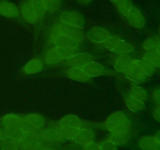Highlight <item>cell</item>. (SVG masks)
<instances>
[{
  "mask_svg": "<svg viewBox=\"0 0 160 150\" xmlns=\"http://www.w3.org/2000/svg\"><path fill=\"white\" fill-rule=\"evenodd\" d=\"M133 49H134V47L131 44L120 40L116 45L113 52H115L118 55H129L130 53L132 52Z\"/></svg>",
  "mask_w": 160,
  "mask_h": 150,
  "instance_id": "cell-26",
  "label": "cell"
},
{
  "mask_svg": "<svg viewBox=\"0 0 160 150\" xmlns=\"http://www.w3.org/2000/svg\"><path fill=\"white\" fill-rule=\"evenodd\" d=\"M128 95H131L133 98L139 100L143 102H146L148 99V94L147 91L143 87L140 85H134L130 89Z\"/></svg>",
  "mask_w": 160,
  "mask_h": 150,
  "instance_id": "cell-21",
  "label": "cell"
},
{
  "mask_svg": "<svg viewBox=\"0 0 160 150\" xmlns=\"http://www.w3.org/2000/svg\"><path fill=\"white\" fill-rule=\"evenodd\" d=\"M158 37L160 38V25L159 26V28H158Z\"/></svg>",
  "mask_w": 160,
  "mask_h": 150,
  "instance_id": "cell-44",
  "label": "cell"
},
{
  "mask_svg": "<svg viewBox=\"0 0 160 150\" xmlns=\"http://www.w3.org/2000/svg\"><path fill=\"white\" fill-rule=\"evenodd\" d=\"M44 64L40 59H32L28 61L23 68V72L26 75L36 74L42 70Z\"/></svg>",
  "mask_w": 160,
  "mask_h": 150,
  "instance_id": "cell-15",
  "label": "cell"
},
{
  "mask_svg": "<svg viewBox=\"0 0 160 150\" xmlns=\"http://www.w3.org/2000/svg\"><path fill=\"white\" fill-rule=\"evenodd\" d=\"M115 4L119 12L124 17H127L128 12L134 6L131 0H117Z\"/></svg>",
  "mask_w": 160,
  "mask_h": 150,
  "instance_id": "cell-29",
  "label": "cell"
},
{
  "mask_svg": "<svg viewBox=\"0 0 160 150\" xmlns=\"http://www.w3.org/2000/svg\"><path fill=\"white\" fill-rule=\"evenodd\" d=\"M23 120V117L17 114L9 113L0 118V125L3 128H18Z\"/></svg>",
  "mask_w": 160,
  "mask_h": 150,
  "instance_id": "cell-12",
  "label": "cell"
},
{
  "mask_svg": "<svg viewBox=\"0 0 160 150\" xmlns=\"http://www.w3.org/2000/svg\"><path fill=\"white\" fill-rule=\"evenodd\" d=\"M83 149L84 150H101V147H100L99 144L96 143L95 142H91L88 144L83 146Z\"/></svg>",
  "mask_w": 160,
  "mask_h": 150,
  "instance_id": "cell-39",
  "label": "cell"
},
{
  "mask_svg": "<svg viewBox=\"0 0 160 150\" xmlns=\"http://www.w3.org/2000/svg\"><path fill=\"white\" fill-rule=\"evenodd\" d=\"M152 118L158 123H160V105H156L152 111Z\"/></svg>",
  "mask_w": 160,
  "mask_h": 150,
  "instance_id": "cell-38",
  "label": "cell"
},
{
  "mask_svg": "<svg viewBox=\"0 0 160 150\" xmlns=\"http://www.w3.org/2000/svg\"><path fill=\"white\" fill-rule=\"evenodd\" d=\"M20 9L15 4L7 1L0 2V15L6 18H15L20 14Z\"/></svg>",
  "mask_w": 160,
  "mask_h": 150,
  "instance_id": "cell-13",
  "label": "cell"
},
{
  "mask_svg": "<svg viewBox=\"0 0 160 150\" xmlns=\"http://www.w3.org/2000/svg\"><path fill=\"white\" fill-rule=\"evenodd\" d=\"M134 61L138 64L139 67L142 68V70H143L144 73L147 75V76L149 78V77H152L156 72V69L154 66L152 65L150 62H148V61H146L144 59H134Z\"/></svg>",
  "mask_w": 160,
  "mask_h": 150,
  "instance_id": "cell-28",
  "label": "cell"
},
{
  "mask_svg": "<svg viewBox=\"0 0 160 150\" xmlns=\"http://www.w3.org/2000/svg\"><path fill=\"white\" fill-rule=\"evenodd\" d=\"M132 59L128 55H118L113 62L114 69L118 73H124Z\"/></svg>",
  "mask_w": 160,
  "mask_h": 150,
  "instance_id": "cell-19",
  "label": "cell"
},
{
  "mask_svg": "<svg viewBox=\"0 0 160 150\" xmlns=\"http://www.w3.org/2000/svg\"><path fill=\"white\" fill-rule=\"evenodd\" d=\"M58 27H59V31H60L61 34H66L68 37L73 38V40L77 41L79 44L80 42H82L84 36L82 28L74 26H70V25L63 24V23L58 24Z\"/></svg>",
  "mask_w": 160,
  "mask_h": 150,
  "instance_id": "cell-8",
  "label": "cell"
},
{
  "mask_svg": "<svg viewBox=\"0 0 160 150\" xmlns=\"http://www.w3.org/2000/svg\"><path fill=\"white\" fill-rule=\"evenodd\" d=\"M64 60V64L67 67H81L83 65L92 60V55L89 53H76Z\"/></svg>",
  "mask_w": 160,
  "mask_h": 150,
  "instance_id": "cell-10",
  "label": "cell"
},
{
  "mask_svg": "<svg viewBox=\"0 0 160 150\" xmlns=\"http://www.w3.org/2000/svg\"><path fill=\"white\" fill-rule=\"evenodd\" d=\"M153 137H154L155 142L156 144V150H160V130H158L153 134Z\"/></svg>",
  "mask_w": 160,
  "mask_h": 150,
  "instance_id": "cell-40",
  "label": "cell"
},
{
  "mask_svg": "<svg viewBox=\"0 0 160 150\" xmlns=\"http://www.w3.org/2000/svg\"><path fill=\"white\" fill-rule=\"evenodd\" d=\"M62 59L59 56V52H57L55 47L48 48L45 54V61L48 65L58 63L59 62L62 61Z\"/></svg>",
  "mask_w": 160,
  "mask_h": 150,
  "instance_id": "cell-24",
  "label": "cell"
},
{
  "mask_svg": "<svg viewBox=\"0 0 160 150\" xmlns=\"http://www.w3.org/2000/svg\"><path fill=\"white\" fill-rule=\"evenodd\" d=\"M23 119L28 120L31 125L34 127L38 131L42 129L44 126H45V119L42 117V116L38 115L36 113H31L28 114V115L24 116Z\"/></svg>",
  "mask_w": 160,
  "mask_h": 150,
  "instance_id": "cell-23",
  "label": "cell"
},
{
  "mask_svg": "<svg viewBox=\"0 0 160 150\" xmlns=\"http://www.w3.org/2000/svg\"><path fill=\"white\" fill-rule=\"evenodd\" d=\"M138 146L141 150H156V144L153 135L142 134L138 139Z\"/></svg>",
  "mask_w": 160,
  "mask_h": 150,
  "instance_id": "cell-17",
  "label": "cell"
},
{
  "mask_svg": "<svg viewBox=\"0 0 160 150\" xmlns=\"http://www.w3.org/2000/svg\"><path fill=\"white\" fill-rule=\"evenodd\" d=\"M127 20L130 25L134 27L137 29H142L145 25V19L141 10H139L138 8L133 6L128 14L127 15Z\"/></svg>",
  "mask_w": 160,
  "mask_h": 150,
  "instance_id": "cell-9",
  "label": "cell"
},
{
  "mask_svg": "<svg viewBox=\"0 0 160 150\" xmlns=\"http://www.w3.org/2000/svg\"><path fill=\"white\" fill-rule=\"evenodd\" d=\"M47 12H53L57 10L60 6V0H45Z\"/></svg>",
  "mask_w": 160,
  "mask_h": 150,
  "instance_id": "cell-35",
  "label": "cell"
},
{
  "mask_svg": "<svg viewBox=\"0 0 160 150\" xmlns=\"http://www.w3.org/2000/svg\"><path fill=\"white\" fill-rule=\"evenodd\" d=\"M155 52L160 55V38L158 36L155 37Z\"/></svg>",
  "mask_w": 160,
  "mask_h": 150,
  "instance_id": "cell-41",
  "label": "cell"
},
{
  "mask_svg": "<svg viewBox=\"0 0 160 150\" xmlns=\"http://www.w3.org/2000/svg\"><path fill=\"white\" fill-rule=\"evenodd\" d=\"M142 59L154 66L156 69L160 68V55L155 51L145 52L142 55Z\"/></svg>",
  "mask_w": 160,
  "mask_h": 150,
  "instance_id": "cell-27",
  "label": "cell"
},
{
  "mask_svg": "<svg viewBox=\"0 0 160 150\" xmlns=\"http://www.w3.org/2000/svg\"><path fill=\"white\" fill-rule=\"evenodd\" d=\"M109 1H110L111 2H112V3H114V4H115V3L117 2V0H109Z\"/></svg>",
  "mask_w": 160,
  "mask_h": 150,
  "instance_id": "cell-46",
  "label": "cell"
},
{
  "mask_svg": "<svg viewBox=\"0 0 160 150\" xmlns=\"http://www.w3.org/2000/svg\"><path fill=\"white\" fill-rule=\"evenodd\" d=\"M94 137H95V134H94L93 130L90 127H87L84 125V126H82L78 129L76 134L71 139V141H73L77 145L84 146L85 145L88 144L89 142H92Z\"/></svg>",
  "mask_w": 160,
  "mask_h": 150,
  "instance_id": "cell-4",
  "label": "cell"
},
{
  "mask_svg": "<svg viewBox=\"0 0 160 150\" xmlns=\"http://www.w3.org/2000/svg\"><path fill=\"white\" fill-rule=\"evenodd\" d=\"M78 1L81 5H87L88 3H90L92 0H78Z\"/></svg>",
  "mask_w": 160,
  "mask_h": 150,
  "instance_id": "cell-43",
  "label": "cell"
},
{
  "mask_svg": "<svg viewBox=\"0 0 160 150\" xmlns=\"http://www.w3.org/2000/svg\"><path fill=\"white\" fill-rule=\"evenodd\" d=\"M37 135L41 141H51L56 140V128H45V129H40L37 133Z\"/></svg>",
  "mask_w": 160,
  "mask_h": 150,
  "instance_id": "cell-25",
  "label": "cell"
},
{
  "mask_svg": "<svg viewBox=\"0 0 160 150\" xmlns=\"http://www.w3.org/2000/svg\"><path fill=\"white\" fill-rule=\"evenodd\" d=\"M142 48L145 52H152L155 49V37L145 39L142 44Z\"/></svg>",
  "mask_w": 160,
  "mask_h": 150,
  "instance_id": "cell-34",
  "label": "cell"
},
{
  "mask_svg": "<svg viewBox=\"0 0 160 150\" xmlns=\"http://www.w3.org/2000/svg\"><path fill=\"white\" fill-rule=\"evenodd\" d=\"M99 145L101 147V150H117V145L112 143L109 139L102 141Z\"/></svg>",
  "mask_w": 160,
  "mask_h": 150,
  "instance_id": "cell-36",
  "label": "cell"
},
{
  "mask_svg": "<svg viewBox=\"0 0 160 150\" xmlns=\"http://www.w3.org/2000/svg\"><path fill=\"white\" fill-rule=\"evenodd\" d=\"M151 98L156 105H160V88L154 89L151 94Z\"/></svg>",
  "mask_w": 160,
  "mask_h": 150,
  "instance_id": "cell-37",
  "label": "cell"
},
{
  "mask_svg": "<svg viewBox=\"0 0 160 150\" xmlns=\"http://www.w3.org/2000/svg\"><path fill=\"white\" fill-rule=\"evenodd\" d=\"M42 150H55V149H53V148H44Z\"/></svg>",
  "mask_w": 160,
  "mask_h": 150,
  "instance_id": "cell-45",
  "label": "cell"
},
{
  "mask_svg": "<svg viewBox=\"0 0 160 150\" xmlns=\"http://www.w3.org/2000/svg\"><path fill=\"white\" fill-rule=\"evenodd\" d=\"M110 36V33L107 30L100 27H92L87 33L88 38L97 44H102Z\"/></svg>",
  "mask_w": 160,
  "mask_h": 150,
  "instance_id": "cell-6",
  "label": "cell"
},
{
  "mask_svg": "<svg viewBox=\"0 0 160 150\" xmlns=\"http://www.w3.org/2000/svg\"><path fill=\"white\" fill-rule=\"evenodd\" d=\"M130 138H131V127L118 128V129L110 131L107 139L118 146V145H123L126 144Z\"/></svg>",
  "mask_w": 160,
  "mask_h": 150,
  "instance_id": "cell-5",
  "label": "cell"
},
{
  "mask_svg": "<svg viewBox=\"0 0 160 150\" xmlns=\"http://www.w3.org/2000/svg\"><path fill=\"white\" fill-rule=\"evenodd\" d=\"M28 2L39 19L47 12L45 0H28Z\"/></svg>",
  "mask_w": 160,
  "mask_h": 150,
  "instance_id": "cell-22",
  "label": "cell"
},
{
  "mask_svg": "<svg viewBox=\"0 0 160 150\" xmlns=\"http://www.w3.org/2000/svg\"><path fill=\"white\" fill-rule=\"evenodd\" d=\"M124 103L126 107L130 111L134 112L143 110L145 108V102H141L139 100L136 99V98H133L128 94L124 97Z\"/></svg>",
  "mask_w": 160,
  "mask_h": 150,
  "instance_id": "cell-20",
  "label": "cell"
},
{
  "mask_svg": "<svg viewBox=\"0 0 160 150\" xmlns=\"http://www.w3.org/2000/svg\"><path fill=\"white\" fill-rule=\"evenodd\" d=\"M67 75L71 80L78 82H86L90 79V77L81 67H69L67 70Z\"/></svg>",
  "mask_w": 160,
  "mask_h": 150,
  "instance_id": "cell-16",
  "label": "cell"
},
{
  "mask_svg": "<svg viewBox=\"0 0 160 150\" xmlns=\"http://www.w3.org/2000/svg\"><path fill=\"white\" fill-rule=\"evenodd\" d=\"M61 23L82 28L84 25V19L81 13L77 11L66 10L59 15Z\"/></svg>",
  "mask_w": 160,
  "mask_h": 150,
  "instance_id": "cell-3",
  "label": "cell"
},
{
  "mask_svg": "<svg viewBox=\"0 0 160 150\" xmlns=\"http://www.w3.org/2000/svg\"><path fill=\"white\" fill-rule=\"evenodd\" d=\"M119 41H120V39H118L117 38L110 36L109 38L106 39V40L103 42L102 45L103 46H104L106 49L109 50V51H113L116 45L118 43Z\"/></svg>",
  "mask_w": 160,
  "mask_h": 150,
  "instance_id": "cell-33",
  "label": "cell"
},
{
  "mask_svg": "<svg viewBox=\"0 0 160 150\" xmlns=\"http://www.w3.org/2000/svg\"><path fill=\"white\" fill-rule=\"evenodd\" d=\"M55 48H56L62 60L68 59L70 56L78 53V48H56V47H55Z\"/></svg>",
  "mask_w": 160,
  "mask_h": 150,
  "instance_id": "cell-31",
  "label": "cell"
},
{
  "mask_svg": "<svg viewBox=\"0 0 160 150\" xmlns=\"http://www.w3.org/2000/svg\"><path fill=\"white\" fill-rule=\"evenodd\" d=\"M20 148L18 142L8 138L0 142V150H19Z\"/></svg>",
  "mask_w": 160,
  "mask_h": 150,
  "instance_id": "cell-30",
  "label": "cell"
},
{
  "mask_svg": "<svg viewBox=\"0 0 160 150\" xmlns=\"http://www.w3.org/2000/svg\"><path fill=\"white\" fill-rule=\"evenodd\" d=\"M81 150H84V149H81Z\"/></svg>",
  "mask_w": 160,
  "mask_h": 150,
  "instance_id": "cell-47",
  "label": "cell"
},
{
  "mask_svg": "<svg viewBox=\"0 0 160 150\" xmlns=\"http://www.w3.org/2000/svg\"><path fill=\"white\" fill-rule=\"evenodd\" d=\"M19 129H20L23 134H36V133L38 131L34 126H33V125H31L28 120L23 119V117Z\"/></svg>",
  "mask_w": 160,
  "mask_h": 150,
  "instance_id": "cell-32",
  "label": "cell"
},
{
  "mask_svg": "<svg viewBox=\"0 0 160 150\" xmlns=\"http://www.w3.org/2000/svg\"><path fill=\"white\" fill-rule=\"evenodd\" d=\"M53 47L56 48H78L79 43L71 38L63 34H58L57 35L51 37Z\"/></svg>",
  "mask_w": 160,
  "mask_h": 150,
  "instance_id": "cell-7",
  "label": "cell"
},
{
  "mask_svg": "<svg viewBox=\"0 0 160 150\" xmlns=\"http://www.w3.org/2000/svg\"><path fill=\"white\" fill-rule=\"evenodd\" d=\"M123 73L129 81H132L135 84H142V83L145 82L148 78V77L144 73L142 68L139 67L138 64L134 59L131 60Z\"/></svg>",
  "mask_w": 160,
  "mask_h": 150,
  "instance_id": "cell-2",
  "label": "cell"
},
{
  "mask_svg": "<svg viewBox=\"0 0 160 150\" xmlns=\"http://www.w3.org/2000/svg\"><path fill=\"white\" fill-rule=\"evenodd\" d=\"M6 138V132H5V130L3 129L2 127H0V142H1L2 141L4 140Z\"/></svg>",
  "mask_w": 160,
  "mask_h": 150,
  "instance_id": "cell-42",
  "label": "cell"
},
{
  "mask_svg": "<svg viewBox=\"0 0 160 150\" xmlns=\"http://www.w3.org/2000/svg\"><path fill=\"white\" fill-rule=\"evenodd\" d=\"M104 126L108 131H112L121 128H130L131 121L128 116L121 111L112 112L106 119Z\"/></svg>",
  "mask_w": 160,
  "mask_h": 150,
  "instance_id": "cell-1",
  "label": "cell"
},
{
  "mask_svg": "<svg viewBox=\"0 0 160 150\" xmlns=\"http://www.w3.org/2000/svg\"><path fill=\"white\" fill-rule=\"evenodd\" d=\"M81 68L90 78L102 76L106 73V70L103 67V66L100 64L99 62H95V61L91 60L90 62L83 65Z\"/></svg>",
  "mask_w": 160,
  "mask_h": 150,
  "instance_id": "cell-11",
  "label": "cell"
},
{
  "mask_svg": "<svg viewBox=\"0 0 160 150\" xmlns=\"http://www.w3.org/2000/svg\"><path fill=\"white\" fill-rule=\"evenodd\" d=\"M20 12H21L22 17L24 19V20H26L29 23L34 24V23H37V21L39 19L37 17L35 12H34V11L33 10L32 7L31 6L28 1L27 2L23 3V5H22Z\"/></svg>",
  "mask_w": 160,
  "mask_h": 150,
  "instance_id": "cell-18",
  "label": "cell"
},
{
  "mask_svg": "<svg viewBox=\"0 0 160 150\" xmlns=\"http://www.w3.org/2000/svg\"><path fill=\"white\" fill-rule=\"evenodd\" d=\"M59 126L65 128H78L84 126V123L78 116L68 114L60 119Z\"/></svg>",
  "mask_w": 160,
  "mask_h": 150,
  "instance_id": "cell-14",
  "label": "cell"
}]
</instances>
